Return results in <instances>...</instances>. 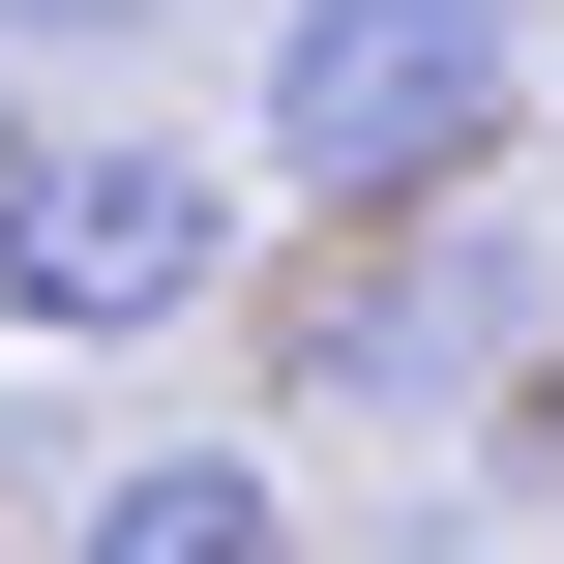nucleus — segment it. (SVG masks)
I'll return each instance as SVG.
<instances>
[{"label":"nucleus","mask_w":564,"mask_h":564,"mask_svg":"<svg viewBox=\"0 0 564 564\" xmlns=\"http://www.w3.org/2000/svg\"><path fill=\"white\" fill-rule=\"evenodd\" d=\"M0 119H30V89H0Z\"/></svg>","instance_id":"0eeeda50"},{"label":"nucleus","mask_w":564,"mask_h":564,"mask_svg":"<svg viewBox=\"0 0 564 564\" xmlns=\"http://www.w3.org/2000/svg\"><path fill=\"white\" fill-rule=\"evenodd\" d=\"M506 119H535V30L506 0H268L238 178H268V238H357V208H476Z\"/></svg>","instance_id":"7ed1b4c3"},{"label":"nucleus","mask_w":564,"mask_h":564,"mask_svg":"<svg viewBox=\"0 0 564 564\" xmlns=\"http://www.w3.org/2000/svg\"><path fill=\"white\" fill-rule=\"evenodd\" d=\"M30 564H297V446L268 416H149V446H89L30 506Z\"/></svg>","instance_id":"20e7f679"},{"label":"nucleus","mask_w":564,"mask_h":564,"mask_svg":"<svg viewBox=\"0 0 564 564\" xmlns=\"http://www.w3.org/2000/svg\"><path fill=\"white\" fill-rule=\"evenodd\" d=\"M0 564H30V535H0Z\"/></svg>","instance_id":"6e6552de"},{"label":"nucleus","mask_w":564,"mask_h":564,"mask_svg":"<svg viewBox=\"0 0 564 564\" xmlns=\"http://www.w3.org/2000/svg\"><path fill=\"white\" fill-rule=\"evenodd\" d=\"M149 30H208V0H0V89H89V59H149Z\"/></svg>","instance_id":"39448f33"},{"label":"nucleus","mask_w":564,"mask_h":564,"mask_svg":"<svg viewBox=\"0 0 564 564\" xmlns=\"http://www.w3.org/2000/svg\"><path fill=\"white\" fill-rule=\"evenodd\" d=\"M476 476H506V506H564V327L506 357V416H476Z\"/></svg>","instance_id":"423d86ee"},{"label":"nucleus","mask_w":564,"mask_h":564,"mask_svg":"<svg viewBox=\"0 0 564 564\" xmlns=\"http://www.w3.org/2000/svg\"><path fill=\"white\" fill-rule=\"evenodd\" d=\"M238 238H268L238 119H149V89H30L0 119V357H149V327L238 297Z\"/></svg>","instance_id":"f03ea898"},{"label":"nucleus","mask_w":564,"mask_h":564,"mask_svg":"<svg viewBox=\"0 0 564 564\" xmlns=\"http://www.w3.org/2000/svg\"><path fill=\"white\" fill-rule=\"evenodd\" d=\"M564 327V238L476 208H357V238H268V446H476L506 357Z\"/></svg>","instance_id":"f257e3e1"}]
</instances>
